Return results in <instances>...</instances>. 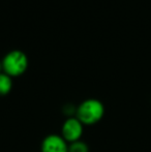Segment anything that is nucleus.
I'll return each instance as SVG.
<instances>
[{
	"label": "nucleus",
	"instance_id": "obj_1",
	"mask_svg": "<svg viewBox=\"0 0 151 152\" xmlns=\"http://www.w3.org/2000/svg\"><path fill=\"white\" fill-rule=\"evenodd\" d=\"M105 115V106L97 98L85 99L77 107L76 117L83 125H93L103 119Z\"/></svg>",
	"mask_w": 151,
	"mask_h": 152
},
{
	"label": "nucleus",
	"instance_id": "obj_2",
	"mask_svg": "<svg viewBox=\"0 0 151 152\" xmlns=\"http://www.w3.org/2000/svg\"><path fill=\"white\" fill-rule=\"evenodd\" d=\"M2 70L12 78H17L26 72L28 68V57L23 51L12 50L4 55L1 60Z\"/></svg>",
	"mask_w": 151,
	"mask_h": 152
},
{
	"label": "nucleus",
	"instance_id": "obj_3",
	"mask_svg": "<svg viewBox=\"0 0 151 152\" xmlns=\"http://www.w3.org/2000/svg\"><path fill=\"white\" fill-rule=\"evenodd\" d=\"M84 132V125L75 117L66 118L61 126V136L67 143H73L81 140L82 134Z\"/></svg>",
	"mask_w": 151,
	"mask_h": 152
},
{
	"label": "nucleus",
	"instance_id": "obj_4",
	"mask_svg": "<svg viewBox=\"0 0 151 152\" xmlns=\"http://www.w3.org/2000/svg\"><path fill=\"white\" fill-rule=\"evenodd\" d=\"M40 150L42 152H69V143L61 134H51L42 141Z\"/></svg>",
	"mask_w": 151,
	"mask_h": 152
},
{
	"label": "nucleus",
	"instance_id": "obj_5",
	"mask_svg": "<svg viewBox=\"0 0 151 152\" xmlns=\"http://www.w3.org/2000/svg\"><path fill=\"white\" fill-rule=\"evenodd\" d=\"M12 89V78L5 72H0V96H5Z\"/></svg>",
	"mask_w": 151,
	"mask_h": 152
},
{
	"label": "nucleus",
	"instance_id": "obj_6",
	"mask_svg": "<svg viewBox=\"0 0 151 152\" xmlns=\"http://www.w3.org/2000/svg\"><path fill=\"white\" fill-rule=\"evenodd\" d=\"M69 152H89V146L82 140L69 144Z\"/></svg>",
	"mask_w": 151,
	"mask_h": 152
},
{
	"label": "nucleus",
	"instance_id": "obj_7",
	"mask_svg": "<svg viewBox=\"0 0 151 152\" xmlns=\"http://www.w3.org/2000/svg\"><path fill=\"white\" fill-rule=\"evenodd\" d=\"M3 70H2V63H1V61H0V72H2Z\"/></svg>",
	"mask_w": 151,
	"mask_h": 152
}]
</instances>
